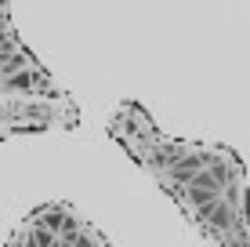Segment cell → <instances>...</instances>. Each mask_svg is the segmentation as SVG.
<instances>
[{
	"label": "cell",
	"instance_id": "6da1fadb",
	"mask_svg": "<svg viewBox=\"0 0 250 247\" xmlns=\"http://www.w3.org/2000/svg\"><path fill=\"white\" fill-rule=\"evenodd\" d=\"M109 135L163 185L178 211L218 247H250V189L236 149L221 142H178L156 131L138 102H124Z\"/></svg>",
	"mask_w": 250,
	"mask_h": 247
}]
</instances>
